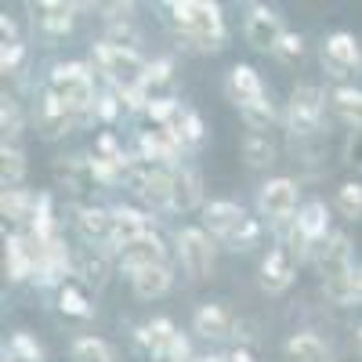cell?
<instances>
[{"instance_id": "cell-1", "label": "cell", "mask_w": 362, "mask_h": 362, "mask_svg": "<svg viewBox=\"0 0 362 362\" xmlns=\"http://www.w3.org/2000/svg\"><path fill=\"white\" fill-rule=\"evenodd\" d=\"M174 25L181 29L196 51H221L225 44V15L210 0H170L167 4Z\"/></svg>"}, {"instance_id": "cell-2", "label": "cell", "mask_w": 362, "mask_h": 362, "mask_svg": "<svg viewBox=\"0 0 362 362\" xmlns=\"http://www.w3.org/2000/svg\"><path fill=\"white\" fill-rule=\"evenodd\" d=\"M47 90L51 95H58L69 112L76 116V124H83L87 116H95V83H90V66L87 62H62V66H54L51 80H47Z\"/></svg>"}, {"instance_id": "cell-3", "label": "cell", "mask_w": 362, "mask_h": 362, "mask_svg": "<svg viewBox=\"0 0 362 362\" xmlns=\"http://www.w3.org/2000/svg\"><path fill=\"white\" fill-rule=\"evenodd\" d=\"M95 66H98V73L109 80L112 90L138 87V83L145 80V69H148V62H145L138 51L116 47V44H105V40L95 44Z\"/></svg>"}, {"instance_id": "cell-4", "label": "cell", "mask_w": 362, "mask_h": 362, "mask_svg": "<svg viewBox=\"0 0 362 362\" xmlns=\"http://www.w3.org/2000/svg\"><path fill=\"white\" fill-rule=\"evenodd\" d=\"M174 247H177L181 272H185L189 279L203 283V279L210 276V268H214V243H210V235H206L203 228H196V225L177 228Z\"/></svg>"}, {"instance_id": "cell-5", "label": "cell", "mask_w": 362, "mask_h": 362, "mask_svg": "<svg viewBox=\"0 0 362 362\" xmlns=\"http://www.w3.org/2000/svg\"><path fill=\"white\" fill-rule=\"evenodd\" d=\"M322 112H326V98L315 83H297L290 95V109H286V127L297 138H308L322 127Z\"/></svg>"}, {"instance_id": "cell-6", "label": "cell", "mask_w": 362, "mask_h": 362, "mask_svg": "<svg viewBox=\"0 0 362 362\" xmlns=\"http://www.w3.org/2000/svg\"><path fill=\"white\" fill-rule=\"evenodd\" d=\"M257 210H261V218L276 221V225L293 221V214L300 210L297 206V185L290 177H268L257 192Z\"/></svg>"}, {"instance_id": "cell-7", "label": "cell", "mask_w": 362, "mask_h": 362, "mask_svg": "<svg viewBox=\"0 0 362 362\" xmlns=\"http://www.w3.org/2000/svg\"><path fill=\"white\" fill-rule=\"evenodd\" d=\"M243 37L254 51H272L276 54L279 40L286 37V29H283V15L279 11H272L264 4H250L247 18H243Z\"/></svg>"}, {"instance_id": "cell-8", "label": "cell", "mask_w": 362, "mask_h": 362, "mask_svg": "<svg viewBox=\"0 0 362 362\" xmlns=\"http://www.w3.org/2000/svg\"><path fill=\"white\" fill-rule=\"evenodd\" d=\"M322 66L329 69V76H351L362 69V47L351 33H344V29H337V33H329L322 40Z\"/></svg>"}, {"instance_id": "cell-9", "label": "cell", "mask_w": 362, "mask_h": 362, "mask_svg": "<svg viewBox=\"0 0 362 362\" xmlns=\"http://www.w3.org/2000/svg\"><path fill=\"white\" fill-rule=\"evenodd\" d=\"M293 279H297V257L283 243L272 247L264 254V261H261V290L272 293V297H279V293H286L293 286Z\"/></svg>"}, {"instance_id": "cell-10", "label": "cell", "mask_w": 362, "mask_h": 362, "mask_svg": "<svg viewBox=\"0 0 362 362\" xmlns=\"http://www.w3.org/2000/svg\"><path fill=\"white\" fill-rule=\"evenodd\" d=\"M181 148H185V145L177 141V134H174L170 127H153V131H145V134L138 138L141 160L153 163V167H167V170H174Z\"/></svg>"}, {"instance_id": "cell-11", "label": "cell", "mask_w": 362, "mask_h": 362, "mask_svg": "<svg viewBox=\"0 0 362 362\" xmlns=\"http://www.w3.org/2000/svg\"><path fill=\"white\" fill-rule=\"evenodd\" d=\"M69 268H76V261L69 257V247L62 243V239H47L44 243V250H40V261H37V283L40 286H66L69 279Z\"/></svg>"}, {"instance_id": "cell-12", "label": "cell", "mask_w": 362, "mask_h": 362, "mask_svg": "<svg viewBox=\"0 0 362 362\" xmlns=\"http://www.w3.org/2000/svg\"><path fill=\"white\" fill-rule=\"evenodd\" d=\"M243 221H247V210L239 203H232V199H210L203 206V232L210 239H225V243H228Z\"/></svg>"}, {"instance_id": "cell-13", "label": "cell", "mask_w": 362, "mask_h": 362, "mask_svg": "<svg viewBox=\"0 0 362 362\" xmlns=\"http://www.w3.org/2000/svg\"><path fill=\"white\" fill-rule=\"evenodd\" d=\"M76 232L87 247L112 250V210L102 206H76Z\"/></svg>"}, {"instance_id": "cell-14", "label": "cell", "mask_w": 362, "mask_h": 362, "mask_svg": "<svg viewBox=\"0 0 362 362\" xmlns=\"http://www.w3.org/2000/svg\"><path fill=\"white\" fill-rule=\"evenodd\" d=\"M141 235H153V221H148L145 210H134V206H112V250L109 254H119L127 243Z\"/></svg>"}, {"instance_id": "cell-15", "label": "cell", "mask_w": 362, "mask_h": 362, "mask_svg": "<svg viewBox=\"0 0 362 362\" xmlns=\"http://www.w3.org/2000/svg\"><path fill=\"white\" fill-rule=\"evenodd\" d=\"M319 272H322V283L344 279V276L355 272V264H351V239L344 232H334L326 239V247L319 250Z\"/></svg>"}, {"instance_id": "cell-16", "label": "cell", "mask_w": 362, "mask_h": 362, "mask_svg": "<svg viewBox=\"0 0 362 362\" xmlns=\"http://www.w3.org/2000/svg\"><path fill=\"white\" fill-rule=\"evenodd\" d=\"M37 127L44 131V138H62L76 127V116L69 112V105L51 95V90H44L40 102H37Z\"/></svg>"}, {"instance_id": "cell-17", "label": "cell", "mask_w": 362, "mask_h": 362, "mask_svg": "<svg viewBox=\"0 0 362 362\" xmlns=\"http://www.w3.org/2000/svg\"><path fill=\"white\" fill-rule=\"evenodd\" d=\"M119 268H127V272H141V268H153V264H167V247H163V239L153 232V235H141L134 239V243H127L124 250L116 254Z\"/></svg>"}, {"instance_id": "cell-18", "label": "cell", "mask_w": 362, "mask_h": 362, "mask_svg": "<svg viewBox=\"0 0 362 362\" xmlns=\"http://www.w3.org/2000/svg\"><path fill=\"white\" fill-rule=\"evenodd\" d=\"M203 203V177L192 167H174V181H170V210L177 214H192Z\"/></svg>"}, {"instance_id": "cell-19", "label": "cell", "mask_w": 362, "mask_h": 362, "mask_svg": "<svg viewBox=\"0 0 362 362\" xmlns=\"http://www.w3.org/2000/svg\"><path fill=\"white\" fill-rule=\"evenodd\" d=\"M225 90H228V98H232L239 109L250 105V102L268 98V95H264V83H261V76H257V69L247 66V62H235V66L228 69V76H225Z\"/></svg>"}, {"instance_id": "cell-20", "label": "cell", "mask_w": 362, "mask_h": 362, "mask_svg": "<svg viewBox=\"0 0 362 362\" xmlns=\"http://www.w3.org/2000/svg\"><path fill=\"white\" fill-rule=\"evenodd\" d=\"M192 329L206 341H225L235 334V319L225 305H199L192 315Z\"/></svg>"}, {"instance_id": "cell-21", "label": "cell", "mask_w": 362, "mask_h": 362, "mask_svg": "<svg viewBox=\"0 0 362 362\" xmlns=\"http://www.w3.org/2000/svg\"><path fill=\"white\" fill-rule=\"evenodd\" d=\"M54 174H58V181H62L69 192H76V196L95 192V185H98L95 167H90V156H62V160L54 163Z\"/></svg>"}, {"instance_id": "cell-22", "label": "cell", "mask_w": 362, "mask_h": 362, "mask_svg": "<svg viewBox=\"0 0 362 362\" xmlns=\"http://www.w3.org/2000/svg\"><path fill=\"white\" fill-rule=\"evenodd\" d=\"M170 286H174L170 264H153V268L131 272V290H134V297H141V300H160Z\"/></svg>"}, {"instance_id": "cell-23", "label": "cell", "mask_w": 362, "mask_h": 362, "mask_svg": "<svg viewBox=\"0 0 362 362\" xmlns=\"http://www.w3.org/2000/svg\"><path fill=\"white\" fill-rule=\"evenodd\" d=\"M37 203H40V196H33L29 189H4V196H0V214L18 228H29L37 218Z\"/></svg>"}, {"instance_id": "cell-24", "label": "cell", "mask_w": 362, "mask_h": 362, "mask_svg": "<svg viewBox=\"0 0 362 362\" xmlns=\"http://www.w3.org/2000/svg\"><path fill=\"white\" fill-rule=\"evenodd\" d=\"M283 351H286V362H334L326 341L319 334H308V329L305 334H290Z\"/></svg>"}, {"instance_id": "cell-25", "label": "cell", "mask_w": 362, "mask_h": 362, "mask_svg": "<svg viewBox=\"0 0 362 362\" xmlns=\"http://www.w3.org/2000/svg\"><path fill=\"white\" fill-rule=\"evenodd\" d=\"M174 337H177V326H174L170 319H153V322H145V326L138 329L141 348L153 355V358H163V362H167V351H170Z\"/></svg>"}, {"instance_id": "cell-26", "label": "cell", "mask_w": 362, "mask_h": 362, "mask_svg": "<svg viewBox=\"0 0 362 362\" xmlns=\"http://www.w3.org/2000/svg\"><path fill=\"white\" fill-rule=\"evenodd\" d=\"M76 276L87 283V286H95L102 290L109 283V250H98V247H87L80 257H76Z\"/></svg>"}, {"instance_id": "cell-27", "label": "cell", "mask_w": 362, "mask_h": 362, "mask_svg": "<svg viewBox=\"0 0 362 362\" xmlns=\"http://www.w3.org/2000/svg\"><path fill=\"white\" fill-rule=\"evenodd\" d=\"M37 15H40V29L51 37H66L73 29V15H76V4H62V0H44L37 4Z\"/></svg>"}, {"instance_id": "cell-28", "label": "cell", "mask_w": 362, "mask_h": 362, "mask_svg": "<svg viewBox=\"0 0 362 362\" xmlns=\"http://www.w3.org/2000/svg\"><path fill=\"white\" fill-rule=\"evenodd\" d=\"M293 225L308 235V243H319V239H326V228H329V210L322 199H308L305 206L297 210Z\"/></svg>"}, {"instance_id": "cell-29", "label": "cell", "mask_w": 362, "mask_h": 362, "mask_svg": "<svg viewBox=\"0 0 362 362\" xmlns=\"http://www.w3.org/2000/svg\"><path fill=\"white\" fill-rule=\"evenodd\" d=\"M243 160H247V167H254V170H264V167L276 163V141H272V134H264V131H247V138H243Z\"/></svg>"}, {"instance_id": "cell-30", "label": "cell", "mask_w": 362, "mask_h": 362, "mask_svg": "<svg viewBox=\"0 0 362 362\" xmlns=\"http://www.w3.org/2000/svg\"><path fill=\"white\" fill-rule=\"evenodd\" d=\"M329 102H334V109L341 112L344 124H351L355 134H362V90L358 87H337L334 95H329Z\"/></svg>"}, {"instance_id": "cell-31", "label": "cell", "mask_w": 362, "mask_h": 362, "mask_svg": "<svg viewBox=\"0 0 362 362\" xmlns=\"http://www.w3.org/2000/svg\"><path fill=\"white\" fill-rule=\"evenodd\" d=\"M170 131L177 134V141L185 145V148L199 145V141H203V134H206V127H203V119H199V112H196V109H177Z\"/></svg>"}, {"instance_id": "cell-32", "label": "cell", "mask_w": 362, "mask_h": 362, "mask_svg": "<svg viewBox=\"0 0 362 362\" xmlns=\"http://www.w3.org/2000/svg\"><path fill=\"white\" fill-rule=\"evenodd\" d=\"M58 308H62L66 315H73V319H90V315H95V305H90V297H87L83 286H76V283L58 286Z\"/></svg>"}, {"instance_id": "cell-33", "label": "cell", "mask_w": 362, "mask_h": 362, "mask_svg": "<svg viewBox=\"0 0 362 362\" xmlns=\"http://www.w3.org/2000/svg\"><path fill=\"white\" fill-rule=\"evenodd\" d=\"M25 177V153L18 145H4L0 148V181H4V189H18Z\"/></svg>"}, {"instance_id": "cell-34", "label": "cell", "mask_w": 362, "mask_h": 362, "mask_svg": "<svg viewBox=\"0 0 362 362\" xmlns=\"http://www.w3.org/2000/svg\"><path fill=\"white\" fill-rule=\"evenodd\" d=\"M69 355L73 362H112V348L102 337H76Z\"/></svg>"}, {"instance_id": "cell-35", "label": "cell", "mask_w": 362, "mask_h": 362, "mask_svg": "<svg viewBox=\"0 0 362 362\" xmlns=\"http://www.w3.org/2000/svg\"><path fill=\"white\" fill-rule=\"evenodd\" d=\"M239 116H243L247 131H264V134H268V131H272V124H276V109H272V102H268V98L243 105V109H239Z\"/></svg>"}, {"instance_id": "cell-36", "label": "cell", "mask_w": 362, "mask_h": 362, "mask_svg": "<svg viewBox=\"0 0 362 362\" xmlns=\"http://www.w3.org/2000/svg\"><path fill=\"white\" fill-rule=\"evenodd\" d=\"M334 203H337V210L344 218L358 221L362 218V181H344V185L337 189V196H334Z\"/></svg>"}, {"instance_id": "cell-37", "label": "cell", "mask_w": 362, "mask_h": 362, "mask_svg": "<svg viewBox=\"0 0 362 362\" xmlns=\"http://www.w3.org/2000/svg\"><path fill=\"white\" fill-rule=\"evenodd\" d=\"M257 243H261V221H257V218H247L243 225L235 228V235L228 239V250L247 254V250H254Z\"/></svg>"}, {"instance_id": "cell-38", "label": "cell", "mask_w": 362, "mask_h": 362, "mask_svg": "<svg viewBox=\"0 0 362 362\" xmlns=\"http://www.w3.org/2000/svg\"><path fill=\"white\" fill-rule=\"evenodd\" d=\"M0 131H4V145H15V138L22 134V109L15 98H4L0 105Z\"/></svg>"}, {"instance_id": "cell-39", "label": "cell", "mask_w": 362, "mask_h": 362, "mask_svg": "<svg viewBox=\"0 0 362 362\" xmlns=\"http://www.w3.org/2000/svg\"><path fill=\"white\" fill-rule=\"evenodd\" d=\"M8 355H15V358H22V362H44V348L37 344V337L22 334V329L8 341Z\"/></svg>"}, {"instance_id": "cell-40", "label": "cell", "mask_w": 362, "mask_h": 362, "mask_svg": "<svg viewBox=\"0 0 362 362\" xmlns=\"http://www.w3.org/2000/svg\"><path fill=\"white\" fill-rule=\"evenodd\" d=\"M177 98H153L145 109V116L153 119V127H170L174 124V116H177Z\"/></svg>"}, {"instance_id": "cell-41", "label": "cell", "mask_w": 362, "mask_h": 362, "mask_svg": "<svg viewBox=\"0 0 362 362\" xmlns=\"http://www.w3.org/2000/svg\"><path fill=\"white\" fill-rule=\"evenodd\" d=\"M119 112H124V102H119L116 90H105V95H98V102H95V119H102V124H112Z\"/></svg>"}, {"instance_id": "cell-42", "label": "cell", "mask_w": 362, "mask_h": 362, "mask_svg": "<svg viewBox=\"0 0 362 362\" xmlns=\"http://www.w3.org/2000/svg\"><path fill=\"white\" fill-rule=\"evenodd\" d=\"M105 44H116V47H131L138 44V33L131 22H109V33H105Z\"/></svg>"}, {"instance_id": "cell-43", "label": "cell", "mask_w": 362, "mask_h": 362, "mask_svg": "<svg viewBox=\"0 0 362 362\" xmlns=\"http://www.w3.org/2000/svg\"><path fill=\"white\" fill-rule=\"evenodd\" d=\"M300 54H305V37L290 33V29H286V37H283L279 47H276V58H279V62H297Z\"/></svg>"}, {"instance_id": "cell-44", "label": "cell", "mask_w": 362, "mask_h": 362, "mask_svg": "<svg viewBox=\"0 0 362 362\" xmlns=\"http://www.w3.org/2000/svg\"><path fill=\"white\" fill-rule=\"evenodd\" d=\"M90 156H98V160H112V163H119V160H127V153L119 148V141L105 131V134H98V141H95V153Z\"/></svg>"}, {"instance_id": "cell-45", "label": "cell", "mask_w": 362, "mask_h": 362, "mask_svg": "<svg viewBox=\"0 0 362 362\" xmlns=\"http://www.w3.org/2000/svg\"><path fill=\"white\" fill-rule=\"evenodd\" d=\"M170 73H174V62L170 58H156V62H148V69H145V87L153 90V87H160V83H167L170 80Z\"/></svg>"}, {"instance_id": "cell-46", "label": "cell", "mask_w": 362, "mask_h": 362, "mask_svg": "<svg viewBox=\"0 0 362 362\" xmlns=\"http://www.w3.org/2000/svg\"><path fill=\"white\" fill-rule=\"evenodd\" d=\"M22 58H25L22 40L18 44H4V51H0V73H15L22 66Z\"/></svg>"}, {"instance_id": "cell-47", "label": "cell", "mask_w": 362, "mask_h": 362, "mask_svg": "<svg viewBox=\"0 0 362 362\" xmlns=\"http://www.w3.org/2000/svg\"><path fill=\"white\" fill-rule=\"evenodd\" d=\"M189 358H192L189 337H185V334H177V337H174V344H170V351H167V362H189Z\"/></svg>"}, {"instance_id": "cell-48", "label": "cell", "mask_w": 362, "mask_h": 362, "mask_svg": "<svg viewBox=\"0 0 362 362\" xmlns=\"http://www.w3.org/2000/svg\"><path fill=\"white\" fill-rule=\"evenodd\" d=\"M225 362H254V351H250L247 344H235V348L225 355Z\"/></svg>"}, {"instance_id": "cell-49", "label": "cell", "mask_w": 362, "mask_h": 362, "mask_svg": "<svg viewBox=\"0 0 362 362\" xmlns=\"http://www.w3.org/2000/svg\"><path fill=\"white\" fill-rule=\"evenodd\" d=\"M348 160H351L355 167H362V134L351 138V145H348Z\"/></svg>"}, {"instance_id": "cell-50", "label": "cell", "mask_w": 362, "mask_h": 362, "mask_svg": "<svg viewBox=\"0 0 362 362\" xmlns=\"http://www.w3.org/2000/svg\"><path fill=\"white\" fill-rule=\"evenodd\" d=\"M0 33H4V44H18V33H15V22L4 15L0 18Z\"/></svg>"}, {"instance_id": "cell-51", "label": "cell", "mask_w": 362, "mask_h": 362, "mask_svg": "<svg viewBox=\"0 0 362 362\" xmlns=\"http://www.w3.org/2000/svg\"><path fill=\"white\" fill-rule=\"evenodd\" d=\"M355 348H358V355H362V326L355 329Z\"/></svg>"}, {"instance_id": "cell-52", "label": "cell", "mask_w": 362, "mask_h": 362, "mask_svg": "<svg viewBox=\"0 0 362 362\" xmlns=\"http://www.w3.org/2000/svg\"><path fill=\"white\" fill-rule=\"evenodd\" d=\"M355 279H358V305H362V268L355 272Z\"/></svg>"}, {"instance_id": "cell-53", "label": "cell", "mask_w": 362, "mask_h": 362, "mask_svg": "<svg viewBox=\"0 0 362 362\" xmlns=\"http://www.w3.org/2000/svg\"><path fill=\"white\" fill-rule=\"evenodd\" d=\"M199 362H225V355H206V358H199Z\"/></svg>"}, {"instance_id": "cell-54", "label": "cell", "mask_w": 362, "mask_h": 362, "mask_svg": "<svg viewBox=\"0 0 362 362\" xmlns=\"http://www.w3.org/2000/svg\"><path fill=\"white\" fill-rule=\"evenodd\" d=\"M4 362H22V358H15V355H8V351H4Z\"/></svg>"}]
</instances>
